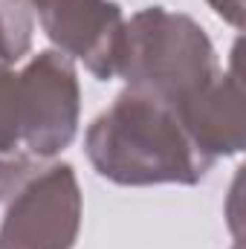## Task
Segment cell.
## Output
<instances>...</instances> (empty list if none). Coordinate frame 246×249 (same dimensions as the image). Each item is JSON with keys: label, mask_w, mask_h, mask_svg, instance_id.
Instances as JSON below:
<instances>
[{"label": "cell", "mask_w": 246, "mask_h": 249, "mask_svg": "<svg viewBox=\"0 0 246 249\" xmlns=\"http://www.w3.org/2000/svg\"><path fill=\"white\" fill-rule=\"evenodd\" d=\"M238 67L217 72L177 110L188 136L211 160L241 154L246 145V102Z\"/></svg>", "instance_id": "6"}, {"label": "cell", "mask_w": 246, "mask_h": 249, "mask_svg": "<svg viewBox=\"0 0 246 249\" xmlns=\"http://www.w3.org/2000/svg\"><path fill=\"white\" fill-rule=\"evenodd\" d=\"M20 124V78L12 64L0 61V154L26 151ZM29 154V151H26Z\"/></svg>", "instance_id": "8"}, {"label": "cell", "mask_w": 246, "mask_h": 249, "mask_svg": "<svg viewBox=\"0 0 246 249\" xmlns=\"http://www.w3.org/2000/svg\"><path fill=\"white\" fill-rule=\"evenodd\" d=\"M32 47V12L26 0H0V61H20Z\"/></svg>", "instance_id": "7"}, {"label": "cell", "mask_w": 246, "mask_h": 249, "mask_svg": "<svg viewBox=\"0 0 246 249\" xmlns=\"http://www.w3.org/2000/svg\"><path fill=\"white\" fill-rule=\"evenodd\" d=\"M209 6L235 29L244 26V0H209Z\"/></svg>", "instance_id": "10"}, {"label": "cell", "mask_w": 246, "mask_h": 249, "mask_svg": "<svg viewBox=\"0 0 246 249\" xmlns=\"http://www.w3.org/2000/svg\"><path fill=\"white\" fill-rule=\"evenodd\" d=\"M81 229V188L72 165H50L18 188L0 226V249H72Z\"/></svg>", "instance_id": "3"}, {"label": "cell", "mask_w": 246, "mask_h": 249, "mask_svg": "<svg viewBox=\"0 0 246 249\" xmlns=\"http://www.w3.org/2000/svg\"><path fill=\"white\" fill-rule=\"evenodd\" d=\"M47 38L67 58H78L99 78L119 75L124 47V18L110 0H26Z\"/></svg>", "instance_id": "5"}, {"label": "cell", "mask_w": 246, "mask_h": 249, "mask_svg": "<svg viewBox=\"0 0 246 249\" xmlns=\"http://www.w3.org/2000/svg\"><path fill=\"white\" fill-rule=\"evenodd\" d=\"M18 78L23 148L35 160L55 157L72 142L78 130L81 90L72 58L55 50L38 53L18 72Z\"/></svg>", "instance_id": "4"}, {"label": "cell", "mask_w": 246, "mask_h": 249, "mask_svg": "<svg viewBox=\"0 0 246 249\" xmlns=\"http://www.w3.org/2000/svg\"><path fill=\"white\" fill-rule=\"evenodd\" d=\"M220 72L206 29L188 15L148 6L124 23L119 75L130 90L180 110Z\"/></svg>", "instance_id": "2"}, {"label": "cell", "mask_w": 246, "mask_h": 249, "mask_svg": "<svg viewBox=\"0 0 246 249\" xmlns=\"http://www.w3.org/2000/svg\"><path fill=\"white\" fill-rule=\"evenodd\" d=\"M35 171V157L26 151L15 154H0V200L15 194Z\"/></svg>", "instance_id": "9"}, {"label": "cell", "mask_w": 246, "mask_h": 249, "mask_svg": "<svg viewBox=\"0 0 246 249\" xmlns=\"http://www.w3.org/2000/svg\"><path fill=\"white\" fill-rule=\"evenodd\" d=\"M84 148L99 177L119 186H194L214 165L177 110L130 87L87 127Z\"/></svg>", "instance_id": "1"}]
</instances>
